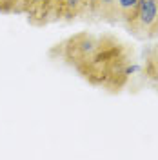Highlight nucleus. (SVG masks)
Returning <instances> with one entry per match:
<instances>
[{
    "label": "nucleus",
    "instance_id": "obj_1",
    "mask_svg": "<svg viewBox=\"0 0 158 160\" xmlns=\"http://www.w3.org/2000/svg\"><path fill=\"white\" fill-rule=\"evenodd\" d=\"M138 18L142 26L151 28L158 20V0H138Z\"/></svg>",
    "mask_w": 158,
    "mask_h": 160
},
{
    "label": "nucleus",
    "instance_id": "obj_2",
    "mask_svg": "<svg viewBox=\"0 0 158 160\" xmlns=\"http://www.w3.org/2000/svg\"><path fill=\"white\" fill-rule=\"evenodd\" d=\"M116 6H118L122 11H131V9H136L138 0H116Z\"/></svg>",
    "mask_w": 158,
    "mask_h": 160
},
{
    "label": "nucleus",
    "instance_id": "obj_3",
    "mask_svg": "<svg viewBox=\"0 0 158 160\" xmlns=\"http://www.w3.org/2000/svg\"><path fill=\"white\" fill-rule=\"evenodd\" d=\"M64 2H66V6L69 9H77V8H80V4H82V0H64Z\"/></svg>",
    "mask_w": 158,
    "mask_h": 160
},
{
    "label": "nucleus",
    "instance_id": "obj_4",
    "mask_svg": "<svg viewBox=\"0 0 158 160\" xmlns=\"http://www.w3.org/2000/svg\"><path fill=\"white\" fill-rule=\"evenodd\" d=\"M136 71H138L136 66H127V68L124 69V75H133V73H136Z\"/></svg>",
    "mask_w": 158,
    "mask_h": 160
},
{
    "label": "nucleus",
    "instance_id": "obj_5",
    "mask_svg": "<svg viewBox=\"0 0 158 160\" xmlns=\"http://www.w3.org/2000/svg\"><path fill=\"white\" fill-rule=\"evenodd\" d=\"M100 2H102V6H104V8H109V6H113L116 0H100Z\"/></svg>",
    "mask_w": 158,
    "mask_h": 160
},
{
    "label": "nucleus",
    "instance_id": "obj_6",
    "mask_svg": "<svg viewBox=\"0 0 158 160\" xmlns=\"http://www.w3.org/2000/svg\"><path fill=\"white\" fill-rule=\"evenodd\" d=\"M33 4H44V2H47V0H31Z\"/></svg>",
    "mask_w": 158,
    "mask_h": 160
},
{
    "label": "nucleus",
    "instance_id": "obj_7",
    "mask_svg": "<svg viewBox=\"0 0 158 160\" xmlns=\"http://www.w3.org/2000/svg\"><path fill=\"white\" fill-rule=\"evenodd\" d=\"M98 2H100V0H89V4H91V6H96Z\"/></svg>",
    "mask_w": 158,
    "mask_h": 160
},
{
    "label": "nucleus",
    "instance_id": "obj_8",
    "mask_svg": "<svg viewBox=\"0 0 158 160\" xmlns=\"http://www.w3.org/2000/svg\"><path fill=\"white\" fill-rule=\"evenodd\" d=\"M55 2H64V0H55Z\"/></svg>",
    "mask_w": 158,
    "mask_h": 160
}]
</instances>
